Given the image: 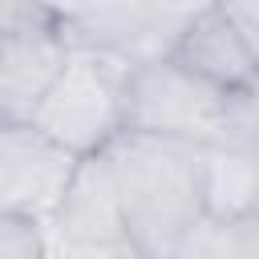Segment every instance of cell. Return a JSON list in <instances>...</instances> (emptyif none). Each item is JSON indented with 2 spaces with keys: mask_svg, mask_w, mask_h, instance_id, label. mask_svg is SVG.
Wrapping results in <instances>:
<instances>
[{
  "mask_svg": "<svg viewBox=\"0 0 259 259\" xmlns=\"http://www.w3.org/2000/svg\"><path fill=\"white\" fill-rule=\"evenodd\" d=\"M138 255H174L186 231L206 214L202 202V142L117 130L101 146Z\"/></svg>",
  "mask_w": 259,
  "mask_h": 259,
  "instance_id": "6da1fadb",
  "label": "cell"
},
{
  "mask_svg": "<svg viewBox=\"0 0 259 259\" xmlns=\"http://www.w3.org/2000/svg\"><path fill=\"white\" fill-rule=\"evenodd\" d=\"M125 65H113L97 49L69 45L65 65L45 89L32 125L77 158L97 154L117 130H125Z\"/></svg>",
  "mask_w": 259,
  "mask_h": 259,
  "instance_id": "7a4b0ae2",
  "label": "cell"
},
{
  "mask_svg": "<svg viewBox=\"0 0 259 259\" xmlns=\"http://www.w3.org/2000/svg\"><path fill=\"white\" fill-rule=\"evenodd\" d=\"M125 125L186 142L223 138L227 89L186 69L178 57H150L125 69Z\"/></svg>",
  "mask_w": 259,
  "mask_h": 259,
  "instance_id": "3957f363",
  "label": "cell"
},
{
  "mask_svg": "<svg viewBox=\"0 0 259 259\" xmlns=\"http://www.w3.org/2000/svg\"><path fill=\"white\" fill-rule=\"evenodd\" d=\"M49 227V251L65 255H138L125 223V206L105 154H85L73 166L65 194L57 198Z\"/></svg>",
  "mask_w": 259,
  "mask_h": 259,
  "instance_id": "277c9868",
  "label": "cell"
},
{
  "mask_svg": "<svg viewBox=\"0 0 259 259\" xmlns=\"http://www.w3.org/2000/svg\"><path fill=\"white\" fill-rule=\"evenodd\" d=\"M73 166L77 154L32 121H0V210L49 219Z\"/></svg>",
  "mask_w": 259,
  "mask_h": 259,
  "instance_id": "5b68a950",
  "label": "cell"
},
{
  "mask_svg": "<svg viewBox=\"0 0 259 259\" xmlns=\"http://www.w3.org/2000/svg\"><path fill=\"white\" fill-rule=\"evenodd\" d=\"M65 57L69 40L57 24L0 32V121H32Z\"/></svg>",
  "mask_w": 259,
  "mask_h": 259,
  "instance_id": "8992f818",
  "label": "cell"
},
{
  "mask_svg": "<svg viewBox=\"0 0 259 259\" xmlns=\"http://www.w3.org/2000/svg\"><path fill=\"white\" fill-rule=\"evenodd\" d=\"M170 57H178L186 69H194L198 77H206V81H214L223 89L247 81L259 69L255 53L247 49V40L239 36V28L231 24V16L219 4H206L202 12H194L182 24Z\"/></svg>",
  "mask_w": 259,
  "mask_h": 259,
  "instance_id": "52a82bcc",
  "label": "cell"
},
{
  "mask_svg": "<svg viewBox=\"0 0 259 259\" xmlns=\"http://www.w3.org/2000/svg\"><path fill=\"white\" fill-rule=\"evenodd\" d=\"M202 202L214 219L259 214V150L202 142Z\"/></svg>",
  "mask_w": 259,
  "mask_h": 259,
  "instance_id": "ba28073f",
  "label": "cell"
},
{
  "mask_svg": "<svg viewBox=\"0 0 259 259\" xmlns=\"http://www.w3.org/2000/svg\"><path fill=\"white\" fill-rule=\"evenodd\" d=\"M174 255H259V214L214 219L202 214Z\"/></svg>",
  "mask_w": 259,
  "mask_h": 259,
  "instance_id": "9c48e42d",
  "label": "cell"
},
{
  "mask_svg": "<svg viewBox=\"0 0 259 259\" xmlns=\"http://www.w3.org/2000/svg\"><path fill=\"white\" fill-rule=\"evenodd\" d=\"M219 142H235V146H251L259 150V69L227 89V105H223V138Z\"/></svg>",
  "mask_w": 259,
  "mask_h": 259,
  "instance_id": "30bf717a",
  "label": "cell"
},
{
  "mask_svg": "<svg viewBox=\"0 0 259 259\" xmlns=\"http://www.w3.org/2000/svg\"><path fill=\"white\" fill-rule=\"evenodd\" d=\"M45 251H49L45 219L0 210V259H36Z\"/></svg>",
  "mask_w": 259,
  "mask_h": 259,
  "instance_id": "8fae6325",
  "label": "cell"
},
{
  "mask_svg": "<svg viewBox=\"0 0 259 259\" xmlns=\"http://www.w3.org/2000/svg\"><path fill=\"white\" fill-rule=\"evenodd\" d=\"M214 4L231 16V24L239 28V36L247 40V49L259 61V0H214Z\"/></svg>",
  "mask_w": 259,
  "mask_h": 259,
  "instance_id": "7c38bea8",
  "label": "cell"
},
{
  "mask_svg": "<svg viewBox=\"0 0 259 259\" xmlns=\"http://www.w3.org/2000/svg\"><path fill=\"white\" fill-rule=\"evenodd\" d=\"M36 24H53L45 4H36V0H0V32H8V28H36Z\"/></svg>",
  "mask_w": 259,
  "mask_h": 259,
  "instance_id": "4fadbf2b",
  "label": "cell"
}]
</instances>
